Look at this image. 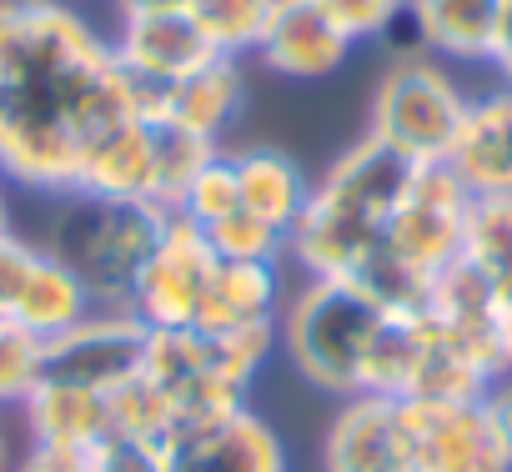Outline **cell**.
Returning <instances> with one entry per match:
<instances>
[{
	"label": "cell",
	"mask_w": 512,
	"mask_h": 472,
	"mask_svg": "<svg viewBox=\"0 0 512 472\" xmlns=\"http://www.w3.org/2000/svg\"><path fill=\"white\" fill-rule=\"evenodd\" d=\"M141 116L111 41L66 0H0V176L76 196L86 156Z\"/></svg>",
	"instance_id": "cell-1"
},
{
	"label": "cell",
	"mask_w": 512,
	"mask_h": 472,
	"mask_svg": "<svg viewBox=\"0 0 512 472\" xmlns=\"http://www.w3.org/2000/svg\"><path fill=\"white\" fill-rule=\"evenodd\" d=\"M412 181V161L367 131L312 181L307 211L287 236V257L307 282H352L362 262L387 242V221Z\"/></svg>",
	"instance_id": "cell-2"
},
{
	"label": "cell",
	"mask_w": 512,
	"mask_h": 472,
	"mask_svg": "<svg viewBox=\"0 0 512 472\" xmlns=\"http://www.w3.org/2000/svg\"><path fill=\"white\" fill-rule=\"evenodd\" d=\"M277 322L272 327H181V332H151L146 352V382L166 397L171 422H211L236 407H246V392L256 372L277 352Z\"/></svg>",
	"instance_id": "cell-3"
},
{
	"label": "cell",
	"mask_w": 512,
	"mask_h": 472,
	"mask_svg": "<svg viewBox=\"0 0 512 472\" xmlns=\"http://www.w3.org/2000/svg\"><path fill=\"white\" fill-rule=\"evenodd\" d=\"M171 211L151 201H111V196H66L51 216L46 252L66 262L96 307H131L136 277L151 262Z\"/></svg>",
	"instance_id": "cell-4"
},
{
	"label": "cell",
	"mask_w": 512,
	"mask_h": 472,
	"mask_svg": "<svg viewBox=\"0 0 512 472\" xmlns=\"http://www.w3.org/2000/svg\"><path fill=\"white\" fill-rule=\"evenodd\" d=\"M387 327V312L362 297L352 282H307L277 322L282 352L292 367L332 397H362L372 347Z\"/></svg>",
	"instance_id": "cell-5"
},
{
	"label": "cell",
	"mask_w": 512,
	"mask_h": 472,
	"mask_svg": "<svg viewBox=\"0 0 512 472\" xmlns=\"http://www.w3.org/2000/svg\"><path fill=\"white\" fill-rule=\"evenodd\" d=\"M467 101L472 96L457 86L447 61H437L427 51L392 56V66L372 86L367 136L392 146L412 166H442L457 131H462Z\"/></svg>",
	"instance_id": "cell-6"
},
{
	"label": "cell",
	"mask_w": 512,
	"mask_h": 472,
	"mask_svg": "<svg viewBox=\"0 0 512 472\" xmlns=\"http://www.w3.org/2000/svg\"><path fill=\"white\" fill-rule=\"evenodd\" d=\"M467 211L472 196L447 166H412V181L387 221V252L437 282L462 257Z\"/></svg>",
	"instance_id": "cell-7"
},
{
	"label": "cell",
	"mask_w": 512,
	"mask_h": 472,
	"mask_svg": "<svg viewBox=\"0 0 512 472\" xmlns=\"http://www.w3.org/2000/svg\"><path fill=\"white\" fill-rule=\"evenodd\" d=\"M146 352H151V327L131 307H91L71 332L46 342V377L111 397L131 377H141Z\"/></svg>",
	"instance_id": "cell-8"
},
{
	"label": "cell",
	"mask_w": 512,
	"mask_h": 472,
	"mask_svg": "<svg viewBox=\"0 0 512 472\" xmlns=\"http://www.w3.org/2000/svg\"><path fill=\"white\" fill-rule=\"evenodd\" d=\"M407 472H512V447L482 397L402 402Z\"/></svg>",
	"instance_id": "cell-9"
},
{
	"label": "cell",
	"mask_w": 512,
	"mask_h": 472,
	"mask_svg": "<svg viewBox=\"0 0 512 472\" xmlns=\"http://www.w3.org/2000/svg\"><path fill=\"white\" fill-rule=\"evenodd\" d=\"M216 267H221V257L211 252L206 236H201L191 221L171 216L166 231H161V242H156V252H151V262H146L141 277H136L131 312H136L151 332L196 327Z\"/></svg>",
	"instance_id": "cell-10"
},
{
	"label": "cell",
	"mask_w": 512,
	"mask_h": 472,
	"mask_svg": "<svg viewBox=\"0 0 512 472\" xmlns=\"http://www.w3.org/2000/svg\"><path fill=\"white\" fill-rule=\"evenodd\" d=\"M111 41V56L116 66L131 76L136 86V101L186 81L191 71H201L206 61H216L211 41L201 36V26L191 21V11H146V16H121L116 21V36Z\"/></svg>",
	"instance_id": "cell-11"
},
{
	"label": "cell",
	"mask_w": 512,
	"mask_h": 472,
	"mask_svg": "<svg viewBox=\"0 0 512 472\" xmlns=\"http://www.w3.org/2000/svg\"><path fill=\"white\" fill-rule=\"evenodd\" d=\"M166 472H292V457L267 417L236 407L226 417L176 427L166 437Z\"/></svg>",
	"instance_id": "cell-12"
},
{
	"label": "cell",
	"mask_w": 512,
	"mask_h": 472,
	"mask_svg": "<svg viewBox=\"0 0 512 472\" xmlns=\"http://www.w3.org/2000/svg\"><path fill=\"white\" fill-rule=\"evenodd\" d=\"M352 46L357 41L317 6V0H282L251 56L272 76H287V81H327L347 66Z\"/></svg>",
	"instance_id": "cell-13"
},
{
	"label": "cell",
	"mask_w": 512,
	"mask_h": 472,
	"mask_svg": "<svg viewBox=\"0 0 512 472\" xmlns=\"http://www.w3.org/2000/svg\"><path fill=\"white\" fill-rule=\"evenodd\" d=\"M442 332H452L492 377L512 372V332H507V317H502V302L497 292L457 257L437 282H432V297L422 307Z\"/></svg>",
	"instance_id": "cell-14"
},
{
	"label": "cell",
	"mask_w": 512,
	"mask_h": 472,
	"mask_svg": "<svg viewBox=\"0 0 512 472\" xmlns=\"http://www.w3.org/2000/svg\"><path fill=\"white\" fill-rule=\"evenodd\" d=\"M322 472H407L402 402L372 392L347 397L322 432Z\"/></svg>",
	"instance_id": "cell-15"
},
{
	"label": "cell",
	"mask_w": 512,
	"mask_h": 472,
	"mask_svg": "<svg viewBox=\"0 0 512 472\" xmlns=\"http://www.w3.org/2000/svg\"><path fill=\"white\" fill-rule=\"evenodd\" d=\"M442 166L467 186V196H512V86H492L467 101Z\"/></svg>",
	"instance_id": "cell-16"
},
{
	"label": "cell",
	"mask_w": 512,
	"mask_h": 472,
	"mask_svg": "<svg viewBox=\"0 0 512 472\" xmlns=\"http://www.w3.org/2000/svg\"><path fill=\"white\" fill-rule=\"evenodd\" d=\"M497 16H502V0H407V16H402V31H412L407 51H427L457 66H487Z\"/></svg>",
	"instance_id": "cell-17"
},
{
	"label": "cell",
	"mask_w": 512,
	"mask_h": 472,
	"mask_svg": "<svg viewBox=\"0 0 512 472\" xmlns=\"http://www.w3.org/2000/svg\"><path fill=\"white\" fill-rule=\"evenodd\" d=\"M241 101H246L241 61L216 56V61H206L201 71H191L186 81H176V86L146 96V101H141V116H161V121L186 126V131H196V136H206V141H221V131L236 121Z\"/></svg>",
	"instance_id": "cell-18"
},
{
	"label": "cell",
	"mask_w": 512,
	"mask_h": 472,
	"mask_svg": "<svg viewBox=\"0 0 512 472\" xmlns=\"http://www.w3.org/2000/svg\"><path fill=\"white\" fill-rule=\"evenodd\" d=\"M226 156L236 171L241 211H251L272 231L292 236V226L302 221L307 196H312V176L297 166V156H287L282 146H246V151H226Z\"/></svg>",
	"instance_id": "cell-19"
},
{
	"label": "cell",
	"mask_w": 512,
	"mask_h": 472,
	"mask_svg": "<svg viewBox=\"0 0 512 472\" xmlns=\"http://www.w3.org/2000/svg\"><path fill=\"white\" fill-rule=\"evenodd\" d=\"M21 422H26V437L36 447L91 452L111 432V397L41 377V387L21 402Z\"/></svg>",
	"instance_id": "cell-20"
},
{
	"label": "cell",
	"mask_w": 512,
	"mask_h": 472,
	"mask_svg": "<svg viewBox=\"0 0 512 472\" xmlns=\"http://www.w3.org/2000/svg\"><path fill=\"white\" fill-rule=\"evenodd\" d=\"M86 196H111V201H151L156 206V166H151V121L131 116L111 136H101L86 156L81 171ZM76 191V196H81Z\"/></svg>",
	"instance_id": "cell-21"
},
{
	"label": "cell",
	"mask_w": 512,
	"mask_h": 472,
	"mask_svg": "<svg viewBox=\"0 0 512 472\" xmlns=\"http://www.w3.org/2000/svg\"><path fill=\"white\" fill-rule=\"evenodd\" d=\"M282 322V267L221 262L196 327H272Z\"/></svg>",
	"instance_id": "cell-22"
},
{
	"label": "cell",
	"mask_w": 512,
	"mask_h": 472,
	"mask_svg": "<svg viewBox=\"0 0 512 472\" xmlns=\"http://www.w3.org/2000/svg\"><path fill=\"white\" fill-rule=\"evenodd\" d=\"M462 262L497 292L507 332H512V196H472Z\"/></svg>",
	"instance_id": "cell-23"
},
{
	"label": "cell",
	"mask_w": 512,
	"mask_h": 472,
	"mask_svg": "<svg viewBox=\"0 0 512 472\" xmlns=\"http://www.w3.org/2000/svg\"><path fill=\"white\" fill-rule=\"evenodd\" d=\"M91 307H96V302H91V292L81 287V277H76L66 262H56L51 252H41V262H36V272H31V282H26V292H21V307H16L11 322L26 327V332H36L41 342H51V337L71 332Z\"/></svg>",
	"instance_id": "cell-24"
},
{
	"label": "cell",
	"mask_w": 512,
	"mask_h": 472,
	"mask_svg": "<svg viewBox=\"0 0 512 472\" xmlns=\"http://www.w3.org/2000/svg\"><path fill=\"white\" fill-rule=\"evenodd\" d=\"M151 121V166H156V206L161 211H176L186 186L221 156V141H206L186 126H171L161 116H146Z\"/></svg>",
	"instance_id": "cell-25"
},
{
	"label": "cell",
	"mask_w": 512,
	"mask_h": 472,
	"mask_svg": "<svg viewBox=\"0 0 512 472\" xmlns=\"http://www.w3.org/2000/svg\"><path fill=\"white\" fill-rule=\"evenodd\" d=\"M282 0H191V21L201 26V36L211 41L216 56H251L256 41H262V31L272 26Z\"/></svg>",
	"instance_id": "cell-26"
},
{
	"label": "cell",
	"mask_w": 512,
	"mask_h": 472,
	"mask_svg": "<svg viewBox=\"0 0 512 472\" xmlns=\"http://www.w3.org/2000/svg\"><path fill=\"white\" fill-rule=\"evenodd\" d=\"M46 377V342L16 322H0V412H21V402Z\"/></svg>",
	"instance_id": "cell-27"
},
{
	"label": "cell",
	"mask_w": 512,
	"mask_h": 472,
	"mask_svg": "<svg viewBox=\"0 0 512 472\" xmlns=\"http://www.w3.org/2000/svg\"><path fill=\"white\" fill-rule=\"evenodd\" d=\"M201 236L211 242V252L221 262H272V267H282V257H287V236L272 231L267 221H256L251 211H231L216 226H206Z\"/></svg>",
	"instance_id": "cell-28"
},
{
	"label": "cell",
	"mask_w": 512,
	"mask_h": 472,
	"mask_svg": "<svg viewBox=\"0 0 512 472\" xmlns=\"http://www.w3.org/2000/svg\"><path fill=\"white\" fill-rule=\"evenodd\" d=\"M231 211H241V191H236L231 156L221 151V156L186 186V196H181V206H176L171 216H181V221H191L196 231H206V226H216V221L231 216Z\"/></svg>",
	"instance_id": "cell-29"
},
{
	"label": "cell",
	"mask_w": 512,
	"mask_h": 472,
	"mask_svg": "<svg viewBox=\"0 0 512 472\" xmlns=\"http://www.w3.org/2000/svg\"><path fill=\"white\" fill-rule=\"evenodd\" d=\"M111 427L116 432H141V437H171L176 422H171V407L166 397L141 377H131L121 392H111Z\"/></svg>",
	"instance_id": "cell-30"
},
{
	"label": "cell",
	"mask_w": 512,
	"mask_h": 472,
	"mask_svg": "<svg viewBox=\"0 0 512 472\" xmlns=\"http://www.w3.org/2000/svg\"><path fill=\"white\" fill-rule=\"evenodd\" d=\"M91 472H166V437H141V432H106L86 452Z\"/></svg>",
	"instance_id": "cell-31"
},
{
	"label": "cell",
	"mask_w": 512,
	"mask_h": 472,
	"mask_svg": "<svg viewBox=\"0 0 512 472\" xmlns=\"http://www.w3.org/2000/svg\"><path fill=\"white\" fill-rule=\"evenodd\" d=\"M317 6L352 36V41H392L407 16V0H317Z\"/></svg>",
	"instance_id": "cell-32"
},
{
	"label": "cell",
	"mask_w": 512,
	"mask_h": 472,
	"mask_svg": "<svg viewBox=\"0 0 512 472\" xmlns=\"http://www.w3.org/2000/svg\"><path fill=\"white\" fill-rule=\"evenodd\" d=\"M41 242H31V236L11 231V236H0V322H11L16 307H21V292L41 262Z\"/></svg>",
	"instance_id": "cell-33"
},
{
	"label": "cell",
	"mask_w": 512,
	"mask_h": 472,
	"mask_svg": "<svg viewBox=\"0 0 512 472\" xmlns=\"http://www.w3.org/2000/svg\"><path fill=\"white\" fill-rule=\"evenodd\" d=\"M16 472H91L86 452H66V447H36L26 442L16 457Z\"/></svg>",
	"instance_id": "cell-34"
},
{
	"label": "cell",
	"mask_w": 512,
	"mask_h": 472,
	"mask_svg": "<svg viewBox=\"0 0 512 472\" xmlns=\"http://www.w3.org/2000/svg\"><path fill=\"white\" fill-rule=\"evenodd\" d=\"M487 66L502 76V86H512V0H502V16H497V36H492Z\"/></svg>",
	"instance_id": "cell-35"
},
{
	"label": "cell",
	"mask_w": 512,
	"mask_h": 472,
	"mask_svg": "<svg viewBox=\"0 0 512 472\" xmlns=\"http://www.w3.org/2000/svg\"><path fill=\"white\" fill-rule=\"evenodd\" d=\"M482 402H487V412H492L497 432H502V437H507V447H512V372H502V377L482 392Z\"/></svg>",
	"instance_id": "cell-36"
},
{
	"label": "cell",
	"mask_w": 512,
	"mask_h": 472,
	"mask_svg": "<svg viewBox=\"0 0 512 472\" xmlns=\"http://www.w3.org/2000/svg\"><path fill=\"white\" fill-rule=\"evenodd\" d=\"M191 0H116V16H146V11H186Z\"/></svg>",
	"instance_id": "cell-37"
},
{
	"label": "cell",
	"mask_w": 512,
	"mask_h": 472,
	"mask_svg": "<svg viewBox=\"0 0 512 472\" xmlns=\"http://www.w3.org/2000/svg\"><path fill=\"white\" fill-rule=\"evenodd\" d=\"M16 457H21V447H16V432L6 427V412H0V472H16Z\"/></svg>",
	"instance_id": "cell-38"
},
{
	"label": "cell",
	"mask_w": 512,
	"mask_h": 472,
	"mask_svg": "<svg viewBox=\"0 0 512 472\" xmlns=\"http://www.w3.org/2000/svg\"><path fill=\"white\" fill-rule=\"evenodd\" d=\"M11 196H6V176H0V236H11Z\"/></svg>",
	"instance_id": "cell-39"
}]
</instances>
